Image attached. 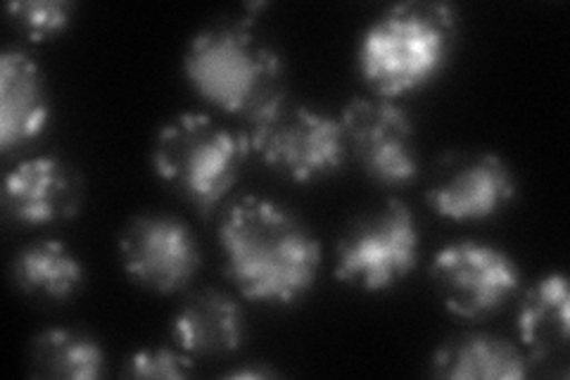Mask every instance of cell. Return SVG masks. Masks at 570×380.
I'll return each mask as SVG.
<instances>
[{"mask_svg":"<svg viewBox=\"0 0 570 380\" xmlns=\"http://www.w3.org/2000/svg\"><path fill=\"white\" fill-rule=\"evenodd\" d=\"M224 271L253 302L293 304L318 276L321 247L295 212L269 197L245 195L224 212L219 226Z\"/></svg>","mask_w":570,"mask_h":380,"instance_id":"6da1fadb","label":"cell"},{"mask_svg":"<svg viewBox=\"0 0 570 380\" xmlns=\"http://www.w3.org/2000/svg\"><path fill=\"white\" fill-rule=\"evenodd\" d=\"M459 17L448 3L409 0L387 8L360 39L356 65L373 94L400 98L431 84L448 67Z\"/></svg>","mask_w":570,"mask_h":380,"instance_id":"7a4b0ae2","label":"cell"},{"mask_svg":"<svg viewBox=\"0 0 570 380\" xmlns=\"http://www.w3.org/2000/svg\"><path fill=\"white\" fill-rule=\"evenodd\" d=\"M184 71L195 94L230 115H245L283 88L281 52L257 29L253 17L212 22L195 33Z\"/></svg>","mask_w":570,"mask_h":380,"instance_id":"3957f363","label":"cell"},{"mask_svg":"<svg viewBox=\"0 0 570 380\" xmlns=\"http://www.w3.org/2000/svg\"><path fill=\"white\" fill-rule=\"evenodd\" d=\"M243 117L240 136L249 155L295 184H314L345 165L347 148L341 119L297 103L278 88Z\"/></svg>","mask_w":570,"mask_h":380,"instance_id":"277c9868","label":"cell"},{"mask_svg":"<svg viewBox=\"0 0 570 380\" xmlns=\"http://www.w3.org/2000/svg\"><path fill=\"white\" fill-rule=\"evenodd\" d=\"M247 157L240 131L205 113H184L159 129L153 167L188 205L209 214L234 191Z\"/></svg>","mask_w":570,"mask_h":380,"instance_id":"5b68a950","label":"cell"},{"mask_svg":"<svg viewBox=\"0 0 570 380\" xmlns=\"http://www.w3.org/2000/svg\"><path fill=\"white\" fill-rule=\"evenodd\" d=\"M419 243L414 212L387 197L347 224L335 247V279L356 291L383 293L416 269Z\"/></svg>","mask_w":570,"mask_h":380,"instance_id":"8992f818","label":"cell"},{"mask_svg":"<svg viewBox=\"0 0 570 380\" xmlns=\"http://www.w3.org/2000/svg\"><path fill=\"white\" fill-rule=\"evenodd\" d=\"M341 126L347 155L373 184L402 188L419 176L414 121L395 100L354 98L345 105Z\"/></svg>","mask_w":570,"mask_h":380,"instance_id":"52a82bcc","label":"cell"},{"mask_svg":"<svg viewBox=\"0 0 570 380\" xmlns=\"http://www.w3.org/2000/svg\"><path fill=\"white\" fill-rule=\"evenodd\" d=\"M438 295L461 319H485L513 298L521 285L515 260L492 243L456 241L444 245L431 264Z\"/></svg>","mask_w":570,"mask_h":380,"instance_id":"ba28073f","label":"cell"},{"mask_svg":"<svg viewBox=\"0 0 570 380\" xmlns=\"http://www.w3.org/2000/svg\"><path fill=\"white\" fill-rule=\"evenodd\" d=\"M119 255L131 281L146 291H184L200 269V245L186 222L171 214H138L119 235Z\"/></svg>","mask_w":570,"mask_h":380,"instance_id":"9c48e42d","label":"cell"},{"mask_svg":"<svg viewBox=\"0 0 570 380\" xmlns=\"http://www.w3.org/2000/svg\"><path fill=\"white\" fill-rule=\"evenodd\" d=\"M515 197V176L497 153H448L433 172L425 201L442 220L469 224L504 212Z\"/></svg>","mask_w":570,"mask_h":380,"instance_id":"30bf717a","label":"cell"},{"mask_svg":"<svg viewBox=\"0 0 570 380\" xmlns=\"http://www.w3.org/2000/svg\"><path fill=\"white\" fill-rule=\"evenodd\" d=\"M3 207L17 224L24 226L67 222L81 207L79 176L60 157H29L8 172Z\"/></svg>","mask_w":570,"mask_h":380,"instance_id":"8fae6325","label":"cell"},{"mask_svg":"<svg viewBox=\"0 0 570 380\" xmlns=\"http://www.w3.org/2000/svg\"><path fill=\"white\" fill-rule=\"evenodd\" d=\"M50 117V98L41 67L24 50L0 56V148L10 153L39 138Z\"/></svg>","mask_w":570,"mask_h":380,"instance_id":"7c38bea8","label":"cell"},{"mask_svg":"<svg viewBox=\"0 0 570 380\" xmlns=\"http://www.w3.org/2000/svg\"><path fill=\"white\" fill-rule=\"evenodd\" d=\"M178 350L193 359L234 354L245 340V316L240 304L217 288L193 293L171 321Z\"/></svg>","mask_w":570,"mask_h":380,"instance_id":"4fadbf2b","label":"cell"},{"mask_svg":"<svg viewBox=\"0 0 570 380\" xmlns=\"http://www.w3.org/2000/svg\"><path fill=\"white\" fill-rule=\"evenodd\" d=\"M433 373L450 380H521L528 376V357L507 338L471 333L435 350Z\"/></svg>","mask_w":570,"mask_h":380,"instance_id":"5bb4252c","label":"cell"},{"mask_svg":"<svg viewBox=\"0 0 570 380\" xmlns=\"http://www.w3.org/2000/svg\"><path fill=\"white\" fill-rule=\"evenodd\" d=\"M515 323L530 359L547 361L566 350L570 338V298L561 271L542 276L530 288Z\"/></svg>","mask_w":570,"mask_h":380,"instance_id":"9a60e30c","label":"cell"},{"mask_svg":"<svg viewBox=\"0 0 570 380\" xmlns=\"http://www.w3.org/2000/svg\"><path fill=\"white\" fill-rule=\"evenodd\" d=\"M12 283L29 298L65 302L86 283L83 262L62 241L43 238L24 245L10 264Z\"/></svg>","mask_w":570,"mask_h":380,"instance_id":"2e32d148","label":"cell"},{"mask_svg":"<svg viewBox=\"0 0 570 380\" xmlns=\"http://www.w3.org/2000/svg\"><path fill=\"white\" fill-rule=\"evenodd\" d=\"M31 373L41 378L94 380L105 373L100 342L83 331L48 329L31 340Z\"/></svg>","mask_w":570,"mask_h":380,"instance_id":"e0dca14e","label":"cell"},{"mask_svg":"<svg viewBox=\"0 0 570 380\" xmlns=\"http://www.w3.org/2000/svg\"><path fill=\"white\" fill-rule=\"evenodd\" d=\"M77 6L67 0H14L8 6L10 22L31 41H50L69 25Z\"/></svg>","mask_w":570,"mask_h":380,"instance_id":"ac0fdd59","label":"cell"},{"mask_svg":"<svg viewBox=\"0 0 570 380\" xmlns=\"http://www.w3.org/2000/svg\"><path fill=\"white\" fill-rule=\"evenodd\" d=\"M193 357L174 348H146L138 350L127 361V376L134 378H171L181 380L193 373Z\"/></svg>","mask_w":570,"mask_h":380,"instance_id":"d6986e66","label":"cell"},{"mask_svg":"<svg viewBox=\"0 0 570 380\" xmlns=\"http://www.w3.org/2000/svg\"><path fill=\"white\" fill-rule=\"evenodd\" d=\"M278 371L269 369V367H259V364H253V367H240V369H234L228 371L226 378H276Z\"/></svg>","mask_w":570,"mask_h":380,"instance_id":"ffe728a7","label":"cell"}]
</instances>
